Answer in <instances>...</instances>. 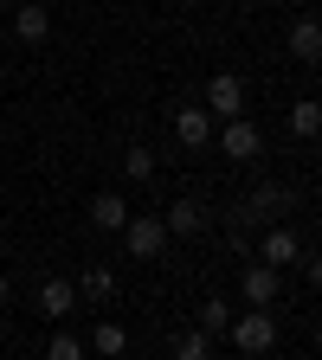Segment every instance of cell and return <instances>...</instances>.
I'll use <instances>...</instances> for the list:
<instances>
[{"label":"cell","instance_id":"cell-1","mask_svg":"<svg viewBox=\"0 0 322 360\" xmlns=\"http://www.w3.org/2000/svg\"><path fill=\"white\" fill-rule=\"evenodd\" d=\"M225 335H233L239 354H271V347H278V315H271V309H245V315H233Z\"/></svg>","mask_w":322,"mask_h":360},{"label":"cell","instance_id":"cell-2","mask_svg":"<svg viewBox=\"0 0 322 360\" xmlns=\"http://www.w3.org/2000/svg\"><path fill=\"white\" fill-rule=\"evenodd\" d=\"M123 238H129V257H142V264H155L161 245H168V232H161V219H155V212H129Z\"/></svg>","mask_w":322,"mask_h":360},{"label":"cell","instance_id":"cell-3","mask_svg":"<svg viewBox=\"0 0 322 360\" xmlns=\"http://www.w3.org/2000/svg\"><path fill=\"white\" fill-rule=\"evenodd\" d=\"M290 200H297V193L284 187V180H264V187H252V193H245V206L233 212V225H239V219H278Z\"/></svg>","mask_w":322,"mask_h":360},{"label":"cell","instance_id":"cell-4","mask_svg":"<svg viewBox=\"0 0 322 360\" xmlns=\"http://www.w3.org/2000/svg\"><path fill=\"white\" fill-rule=\"evenodd\" d=\"M206 116H225V122H233V116H245V84L233 77V71H219L213 84H206V103H200Z\"/></svg>","mask_w":322,"mask_h":360},{"label":"cell","instance_id":"cell-5","mask_svg":"<svg viewBox=\"0 0 322 360\" xmlns=\"http://www.w3.org/2000/svg\"><path fill=\"white\" fill-rule=\"evenodd\" d=\"M219 155H233V161H258V155H264V135H258V122L233 116V122L219 129Z\"/></svg>","mask_w":322,"mask_h":360},{"label":"cell","instance_id":"cell-6","mask_svg":"<svg viewBox=\"0 0 322 360\" xmlns=\"http://www.w3.org/2000/svg\"><path fill=\"white\" fill-rule=\"evenodd\" d=\"M32 302H39V315H45V322H65V315L78 309V283H71V277H45Z\"/></svg>","mask_w":322,"mask_h":360},{"label":"cell","instance_id":"cell-7","mask_svg":"<svg viewBox=\"0 0 322 360\" xmlns=\"http://www.w3.org/2000/svg\"><path fill=\"white\" fill-rule=\"evenodd\" d=\"M239 290H245V302H252V309H271V302L284 296V270H271V264H252Z\"/></svg>","mask_w":322,"mask_h":360},{"label":"cell","instance_id":"cell-8","mask_svg":"<svg viewBox=\"0 0 322 360\" xmlns=\"http://www.w3.org/2000/svg\"><path fill=\"white\" fill-rule=\"evenodd\" d=\"M297 257H303V238L284 232V225H271V232L258 238V264H271V270H284V264H297Z\"/></svg>","mask_w":322,"mask_h":360},{"label":"cell","instance_id":"cell-9","mask_svg":"<svg viewBox=\"0 0 322 360\" xmlns=\"http://www.w3.org/2000/svg\"><path fill=\"white\" fill-rule=\"evenodd\" d=\"M13 32H20V45H45V39H52L45 0H20V7H13Z\"/></svg>","mask_w":322,"mask_h":360},{"label":"cell","instance_id":"cell-10","mask_svg":"<svg viewBox=\"0 0 322 360\" xmlns=\"http://www.w3.org/2000/svg\"><path fill=\"white\" fill-rule=\"evenodd\" d=\"M200 225H206V206H200V200H174V206L161 212V232H168V238H194Z\"/></svg>","mask_w":322,"mask_h":360},{"label":"cell","instance_id":"cell-11","mask_svg":"<svg viewBox=\"0 0 322 360\" xmlns=\"http://www.w3.org/2000/svg\"><path fill=\"white\" fill-rule=\"evenodd\" d=\"M174 135H180V148H206V142H213V116H206L200 103L174 110Z\"/></svg>","mask_w":322,"mask_h":360},{"label":"cell","instance_id":"cell-12","mask_svg":"<svg viewBox=\"0 0 322 360\" xmlns=\"http://www.w3.org/2000/svg\"><path fill=\"white\" fill-rule=\"evenodd\" d=\"M90 225H97V232H123L129 225V200L123 193H97L90 200Z\"/></svg>","mask_w":322,"mask_h":360},{"label":"cell","instance_id":"cell-13","mask_svg":"<svg viewBox=\"0 0 322 360\" xmlns=\"http://www.w3.org/2000/svg\"><path fill=\"white\" fill-rule=\"evenodd\" d=\"M290 58H303V65L322 58V26H316V20H297V26H290Z\"/></svg>","mask_w":322,"mask_h":360},{"label":"cell","instance_id":"cell-14","mask_svg":"<svg viewBox=\"0 0 322 360\" xmlns=\"http://www.w3.org/2000/svg\"><path fill=\"white\" fill-rule=\"evenodd\" d=\"M194 328L200 335H225V328H233V302H225V296H206L200 315H194Z\"/></svg>","mask_w":322,"mask_h":360},{"label":"cell","instance_id":"cell-15","mask_svg":"<svg viewBox=\"0 0 322 360\" xmlns=\"http://www.w3.org/2000/svg\"><path fill=\"white\" fill-rule=\"evenodd\" d=\"M78 296H90V302H110V296H116V270H104V264H90L84 277H78Z\"/></svg>","mask_w":322,"mask_h":360},{"label":"cell","instance_id":"cell-16","mask_svg":"<svg viewBox=\"0 0 322 360\" xmlns=\"http://www.w3.org/2000/svg\"><path fill=\"white\" fill-rule=\"evenodd\" d=\"M90 347H97L104 360H123V354H129V335H123L116 322H97V328H90Z\"/></svg>","mask_w":322,"mask_h":360},{"label":"cell","instance_id":"cell-17","mask_svg":"<svg viewBox=\"0 0 322 360\" xmlns=\"http://www.w3.org/2000/svg\"><path fill=\"white\" fill-rule=\"evenodd\" d=\"M174 360H213V335L180 328V335H174Z\"/></svg>","mask_w":322,"mask_h":360},{"label":"cell","instance_id":"cell-18","mask_svg":"<svg viewBox=\"0 0 322 360\" xmlns=\"http://www.w3.org/2000/svg\"><path fill=\"white\" fill-rule=\"evenodd\" d=\"M45 360H84V341H78L71 328H58L52 341H45Z\"/></svg>","mask_w":322,"mask_h":360},{"label":"cell","instance_id":"cell-19","mask_svg":"<svg viewBox=\"0 0 322 360\" xmlns=\"http://www.w3.org/2000/svg\"><path fill=\"white\" fill-rule=\"evenodd\" d=\"M123 167H129L135 187H142V180H155V148H129V155H123Z\"/></svg>","mask_w":322,"mask_h":360},{"label":"cell","instance_id":"cell-20","mask_svg":"<svg viewBox=\"0 0 322 360\" xmlns=\"http://www.w3.org/2000/svg\"><path fill=\"white\" fill-rule=\"evenodd\" d=\"M290 129H297L303 142H309V135L322 129V110H316V103H297V110H290Z\"/></svg>","mask_w":322,"mask_h":360},{"label":"cell","instance_id":"cell-21","mask_svg":"<svg viewBox=\"0 0 322 360\" xmlns=\"http://www.w3.org/2000/svg\"><path fill=\"white\" fill-rule=\"evenodd\" d=\"M7 296H13V283H7V270H0V302H7Z\"/></svg>","mask_w":322,"mask_h":360},{"label":"cell","instance_id":"cell-22","mask_svg":"<svg viewBox=\"0 0 322 360\" xmlns=\"http://www.w3.org/2000/svg\"><path fill=\"white\" fill-rule=\"evenodd\" d=\"M13 7H20V0H0V13H13Z\"/></svg>","mask_w":322,"mask_h":360}]
</instances>
